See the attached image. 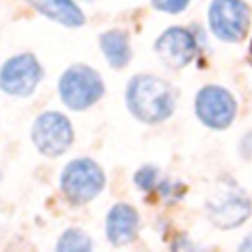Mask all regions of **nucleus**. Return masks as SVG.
<instances>
[{"label": "nucleus", "instance_id": "f257e3e1", "mask_svg": "<svg viewBox=\"0 0 252 252\" xmlns=\"http://www.w3.org/2000/svg\"><path fill=\"white\" fill-rule=\"evenodd\" d=\"M126 104L138 120L158 124L171 116L175 108V89L159 77L136 75L128 83Z\"/></svg>", "mask_w": 252, "mask_h": 252}, {"label": "nucleus", "instance_id": "f03ea898", "mask_svg": "<svg viewBox=\"0 0 252 252\" xmlns=\"http://www.w3.org/2000/svg\"><path fill=\"white\" fill-rule=\"evenodd\" d=\"M104 187V173L100 165L89 158L73 159L61 173V191L73 205L93 201Z\"/></svg>", "mask_w": 252, "mask_h": 252}, {"label": "nucleus", "instance_id": "7ed1b4c3", "mask_svg": "<svg viewBox=\"0 0 252 252\" xmlns=\"http://www.w3.org/2000/svg\"><path fill=\"white\" fill-rule=\"evenodd\" d=\"M104 93L100 75L87 65L69 67L59 81V94L63 102L73 110L93 106Z\"/></svg>", "mask_w": 252, "mask_h": 252}, {"label": "nucleus", "instance_id": "20e7f679", "mask_svg": "<svg viewBox=\"0 0 252 252\" xmlns=\"http://www.w3.org/2000/svg\"><path fill=\"white\" fill-rule=\"evenodd\" d=\"M252 213V201L236 185L219 189L207 201V217L219 228L240 226Z\"/></svg>", "mask_w": 252, "mask_h": 252}, {"label": "nucleus", "instance_id": "39448f33", "mask_svg": "<svg viewBox=\"0 0 252 252\" xmlns=\"http://www.w3.org/2000/svg\"><path fill=\"white\" fill-rule=\"evenodd\" d=\"M209 24L217 37L224 41H240L250 26V8L242 0H213L209 8Z\"/></svg>", "mask_w": 252, "mask_h": 252}, {"label": "nucleus", "instance_id": "423d86ee", "mask_svg": "<svg viewBox=\"0 0 252 252\" xmlns=\"http://www.w3.org/2000/svg\"><path fill=\"white\" fill-rule=\"evenodd\" d=\"M195 110L205 126L222 130L228 128L236 116V100L226 89L219 85H207L195 98Z\"/></svg>", "mask_w": 252, "mask_h": 252}, {"label": "nucleus", "instance_id": "0eeeda50", "mask_svg": "<svg viewBox=\"0 0 252 252\" xmlns=\"http://www.w3.org/2000/svg\"><path fill=\"white\" fill-rule=\"evenodd\" d=\"M32 138L43 156L55 158L69 150L73 142V128L67 116L59 112H43L33 124Z\"/></svg>", "mask_w": 252, "mask_h": 252}, {"label": "nucleus", "instance_id": "6e6552de", "mask_svg": "<svg viewBox=\"0 0 252 252\" xmlns=\"http://www.w3.org/2000/svg\"><path fill=\"white\" fill-rule=\"evenodd\" d=\"M41 79V67L32 53H20L0 69V89L14 96H28Z\"/></svg>", "mask_w": 252, "mask_h": 252}, {"label": "nucleus", "instance_id": "1a4fd4ad", "mask_svg": "<svg viewBox=\"0 0 252 252\" xmlns=\"http://www.w3.org/2000/svg\"><path fill=\"white\" fill-rule=\"evenodd\" d=\"M197 39L185 28H169L156 39L158 57L173 69H181L189 65L197 55Z\"/></svg>", "mask_w": 252, "mask_h": 252}, {"label": "nucleus", "instance_id": "9d476101", "mask_svg": "<svg viewBox=\"0 0 252 252\" xmlns=\"http://www.w3.org/2000/svg\"><path fill=\"white\" fill-rule=\"evenodd\" d=\"M138 226H140V219H138V213L134 207H130L126 203H118L108 211L106 236L112 244L124 246L128 242H132L138 234Z\"/></svg>", "mask_w": 252, "mask_h": 252}, {"label": "nucleus", "instance_id": "9b49d317", "mask_svg": "<svg viewBox=\"0 0 252 252\" xmlns=\"http://www.w3.org/2000/svg\"><path fill=\"white\" fill-rule=\"evenodd\" d=\"M28 2L37 12H41L49 20H55L63 26L77 28L85 24V16L73 0H28Z\"/></svg>", "mask_w": 252, "mask_h": 252}, {"label": "nucleus", "instance_id": "f8f14e48", "mask_svg": "<svg viewBox=\"0 0 252 252\" xmlns=\"http://www.w3.org/2000/svg\"><path fill=\"white\" fill-rule=\"evenodd\" d=\"M100 47H102V53L104 57L108 59V63L116 69L124 67L130 57H132V51H130V39H128V33L122 32V30H110V32H104L100 35Z\"/></svg>", "mask_w": 252, "mask_h": 252}, {"label": "nucleus", "instance_id": "ddd939ff", "mask_svg": "<svg viewBox=\"0 0 252 252\" xmlns=\"http://www.w3.org/2000/svg\"><path fill=\"white\" fill-rule=\"evenodd\" d=\"M93 244H91V238L79 230V228H69L61 234L57 246H55V252H91Z\"/></svg>", "mask_w": 252, "mask_h": 252}, {"label": "nucleus", "instance_id": "4468645a", "mask_svg": "<svg viewBox=\"0 0 252 252\" xmlns=\"http://www.w3.org/2000/svg\"><path fill=\"white\" fill-rule=\"evenodd\" d=\"M158 173H159V171H158L156 167L144 165V167H140V169L136 171L134 181H136V185H138L140 189L152 191V189H156V185H158Z\"/></svg>", "mask_w": 252, "mask_h": 252}, {"label": "nucleus", "instance_id": "2eb2a0df", "mask_svg": "<svg viewBox=\"0 0 252 252\" xmlns=\"http://www.w3.org/2000/svg\"><path fill=\"white\" fill-rule=\"evenodd\" d=\"M152 2L158 10L169 12V14H177V12L185 10L187 4H189V0H152Z\"/></svg>", "mask_w": 252, "mask_h": 252}, {"label": "nucleus", "instance_id": "dca6fc26", "mask_svg": "<svg viewBox=\"0 0 252 252\" xmlns=\"http://www.w3.org/2000/svg\"><path fill=\"white\" fill-rule=\"evenodd\" d=\"M173 252H193L195 250V246L191 244V242H187L185 238H179L175 244H173V248H171Z\"/></svg>", "mask_w": 252, "mask_h": 252}, {"label": "nucleus", "instance_id": "f3484780", "mask_svg": "<svg viewBox=\"0 0 252 252\" xmlns=\"http://www.w3.org/2000/svg\"><path fill=\"white\" fill-rule=\"evenodd\" d=\"M238 252H252V234H248V236L242 240V244H240Z\"/></svg>", "mask_w": 252, "mask_h": 252}, {"label": "nucleus", "instance_id": "a211bd4d", "mask_svg": "<svg viewBox=\"0 0 252 252\" xmlns=\"http://www.w3.org/2000/svg\"><path fill=\"white\" fill-rule=\"evenodd\" d=\"M87 2H91V0H87Z\"/></svg>", "mask_w": 252, "mask_h": 252}]
</instances>
